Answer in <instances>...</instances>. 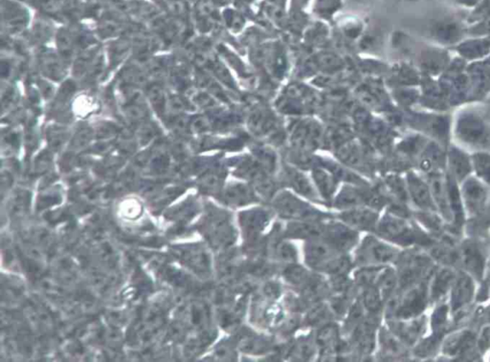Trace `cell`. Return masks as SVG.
Returning a JSON list of instances; mask_svg holds the SVG:
<instances>
[{
    "instance_id": "cell-28",
    "label": "cell",
    "mask_w": 490,
    "mask_h": 362,
    "mask_svg": "<svg viewBox=\"0 0 490 362\" xmlns=\"http://www.w3.org/2000/svg\"><path fill=\"white\" fill-rule=\"evenodd\" d=\"M278 252L279 257L283 258L284 260L294 259L295 255H296L295 250L293 249L291 245L289 244L279 245Z\"/></svg>"
},
{
    "instance_id": "cell-20",
    "label": "cell",
    "mask_w": 490,
    "mask_h": 362,
    "mask_svg": "<svg viewBox=\"0 0 490 362\" xmlns=\"http://www.w3.org/2000/svg\"><path fill=\"white\" fill-rule=\"evenodd\" d=\"M449 311V305L447 304L439 306L434 311L432 318H431V328H432L433 335L443 337L447 327Z\"/></svg>"
},
{
    "instance_id": "cell-17",
    "label": "cell",
    "mask_w": 490,
    "mask_h": 362,
    "mask_svg": "<svg viewBox=\"0 0 490 362\" xmlns=\"http://www.w3.org/2000/svg\"><path fill=\"white\" fill-rule=\"evenodd\" d=\"M342 219L354 227L369 230L375 227L377 215L370 210H353L343 214Z\"/></svg>"
},
{
    "instance_id": "cell-14",
    "label": "cell",
    "mask_w": 490,
    "mask_h": 362,
    "mask_svg": "<svg viewBox=\"0 0 490 362\" xmlns=\"http://www.w3.org/2000/svg\"><path fill=\"white\" fill-rule=\"evenodd\" d=\"M447 190H448L449 206L450 209H451L453 221L457 225H460L465 219V209H463L462 195H460L459 188H458L456 181L453 176L447 180Z\"/></svg>"
},
{
    "instance_id": "cell-23",
    "label": "cell",
    "mask_w": 490,
    "mask_h": 362,
    "mask_svg": "<svg viewBox=\"0 0 490 362\" xmlns=\"http://www.w3.org/2000/svg\"><path fill=\"white\" fill-rule=\"evenodd\" d=\"M337 329L334 325H327L319 332L317 342L319 345L329 348L332 345L337 344Z\"/></svg>"
},
{
    "instance_id": "cell-21",
    "label": "cell",
    "mask_w": 490,
    "mask_h": 362,
    "mask_svg": "<svg viewBox=\"0 0 490 362\" xmlns=\"http://www.w3.org/2000/svg\"><path fill=\"white\" fill-rule=\"evenodd\" d=\"M474 169L484 182L490 185V155L489 154H477L473 158Z\"/></svg>"
},
{
    "instance_id": "cell-11",
    "label": "cell",
    "mask_w": 490,
    "mask_h": 362,
    "mask_svg": "<svg viewBox=\"0 0 490 362\" xmlns=\"http://www.w3.org/2000/svg\"><path fill=\"white\" fill-rule=\"evenodd\" d=\"M475 344V335L470 331L455 332L444 342L443 353L444 355L454 356L470 350Z\"/></svg>"
},
{
    "instance_id": "cell-6",
    "label": "cell",
    "mask_w": 490,
    "mask_h": 362,
    "mask_svg": "<svg viewBox=\"0 0 490 362\" xmlns=\"http://www.w3.org/2000/svg\"><path fill=\"white\" fill-rule=\"evenodd\" d=\"M460 257L468 273L474 279L482 280L484 278V268H486V258L479 245L473 241H465L462 245Z\"/></svg>"
},
{
    "instance_id": "cell-30",
    "label": "cell",
    "mask_w": 490,
    "mask_h": 362,
    "mask_svg": "<svg viewBox=\"0 0 490 362\" xmlns=\"http://www.w3.org/2000/svg\"><path fill=\"white\" fill-rule=\"evenodd\" d=\"M127 114L130 118L134 119H143L146 116V111L138 105H130L127 108Z\"/></svg>"
},
{
    "instance_id": "cell-3",
    "label": "cell",
    "mask_w": 490,
    "mask_h": 362,
    "mask_svg": "<svg viewBox=\"0 0 490 362\" xmlns=\"http://www.w3.org/2000/svg\"><path fill=\"white\" fill-rule=\"evenodd\" d=\"M429 302V287L425 282L415 285L402 298L396 307V316L412 319L422 315Z\"/></svg>"
},
{
    "instance_id": "cell-8",
    "label": "cell",
    "mask_w": 490,
    "mask_h": 362,
    "mask_svg": "<svg viewBox=\"0 0 490 362\" xmlns=\"http://www.w3.org/2000/svg\"><path fill=\"white\" fill-rule=\"evenodd\" d=\"M277 210L282 216L295 219H315L317 214L303 202L289 194L279 197L275 203Z\"/></svg>"
},
{
    "instance_id": "cell-4",
    "label": "cell",
    "mask_w": 490,
    "mask_h": 362,
    "mask_svg": "<svg viewBox=\"0 0 490 362\" xmlns=\"http://www.w3.org/2000/svg\"><path fill=\"white\" fill-rule=\"evenodd\" d=\"M475 295L474 278L468 273H460L453 282L450 290L449 309L451 313H457L472 302Z\"/></svg>"
},
{
    "instance_id": "cell-29",
    "label": "cell",
    "mask_w": 490,
    "mask_h": 362,
    "mask_svg": "<svg viewBox=\"0 0 490 362\" xmlns=\"http://www.w3.org/2000/svg\"><path fill=\"white\" fill-rule=\"evenodd\" d=\"M45 69H46L48 75L51 77L58 78V74L61 73V66L58 65V61L53 58H47L45 63Z\"/></svg>"
},
{
    "instance_id": "cell-31",
    "label": "cell",
    "mask_w": 490,
    "mask_h": 362,
    "mask_svg": "<svg viewBox=\"0 0 490 362\" xmlns=\"http://www.w3.org/2000/svg\"><path fill=\"white\" fill-rule=\"evenodd\" d=\"M327 318V310L323 307L316 308L310 315V323H319Z\"/></svg>"
},
{
    "instance_id": "cell-24",
    "label": "cell",
    "mask_w": 490,
    "mask_h": 362,
    "mask_svg": "<svg viewBox=\"0 0 490 362\" xmlns=\"http://www.w3.org/2000/svg\"><path fill=\"white\" fill-rule=\"evenodd\" d=\"M365 307L370 311H377L380 308V295L377 289L370 287L364 295Z\"/></svg>"
},
{
    "instance_id": "cell-1",
    "label": "cell",
    "mask_w": 490,
    "mask_h": 362,
    "mask_svg": "<svg viewBox=\"0 0 490 362\" xmlns=\"http://www.w3.org/2000/svg\"><path fill=\"white\" fill-rule=\"evenodd\" d=\"M337 254V247L332 245L313 243L306 249V260L308 265L317 270L341 273L347 270L348 261Z\"/></svg>"
},
{
    "instance_id": "cell-19",
    "label": "cell",
    "mask_w": 490,
    "mask_h": 362,
    "mask_svg": "<svg viewBox=\"0 0 490 362\" xmlns=\"http://www.w3.org/2000/svg\"><path fill=\"white\" fill-rule=\"evenodd\" d=\"M450 164L453 174L455 179L463 180L470 174L471 170V164L470 160L465 154L459 153V151H453L450 154Z\"/></svg>"
},
{
    "instance_id": "cell-5",
    "label": "cell",
    "mask_w": 490,
    "mask_h": 362,
    "mask_svg": "<svg viewBox=\"0 0 490 362\" xmlns=\"http://www.w3.org/2000/svg\"><path fill=\"white\" fill-rule=\"evenodd\" d=\"M460 195H462L465 214L472 215V216L480 214L486 203V188L477 180H467L463 186Z\"/></svg>"
},
{
    "instance_id": "cell-26",
    "label": "cell",
    "mask_w": 490,
    "mask_h": 362,
    "mask_svg": "<svg viewBox=\"0 0 490 362\" xmlns=\"http://www.w3.org/2000/svg\"><path fill=\"white\" fill-rule=\"evenodd\" d=\"M149 95H150L151 102H153V105L156 106V109L163 110L165 98L162 90L158 86H153L149 91Z\"/></svg>"
},
{
    "instance_id": "cell-10",
    "label": "cell",
    "mask_w": 490,
    "mask_h": 362,
    "mask_svg": "<svg viewBox=\"0 0 490 362\" xmlns=\"http://www.w3.org/2000/svg\"><path fill=\"white\" fill-rule=\"evenodd\" d=\"M431 193L436 210L447 222L453 221L451 209H450L447 181H444L441 176H434L431 181Z\"/></svg>"
},
{
    "instance_id": "cell-9",
    "label": "cell",
    "mask_w": 490,
    "mask_h": 362,
    "mask_svg": "<svg viewBox=\"0 0 490 362\" xmlns=\"http://www.w3.org/2000/svg\"><path fill=\"white\" fill-rule=\"evenodd\" d=\"M410 195L415 206L423 212H436V207L431 193L430 186L426 185L420 178L411 175L408 180Z\"/></svg>"
},
{
    "instance_id": "cell-7",
    "label": "cell",
    "mask_w": 490,
    "mask_h": 362,
    "mask_svg": "<svg viewBox=\"0 0 490 362\" xmlns=\"http://www.w3.org/2000/svg\"><path fill=\"white\" fill-rule=\"evenodd\" d=\"M358 254L362 262L387 263L395 259L398 252L394 247L369 237L359 250Z\"/></svg>"
},
{
    "instance_id": "cell-2",
    "label": "cell",
    "mask_w": 490,
    "mask_h": 362,
    "mask_svg": "<svg viewBox=\"0 0 490 362\" xmlns=\"http://www.w3.org/2000/svg\"><path fill=\"white\" fill-rule=\"evenodd\" d=\"M378 230L386 239L404 246L417 243L420 240H426L411 224L401 217H385L380 223Z\"/></svg>"
},
{
    "instance_id": "cell-32",
    "label": "cell",
    "mask_w": 490,
    "mask_h": 362,
    "mask_svg": "<svg viewBox=\"0 0 490 362\" xmlns=\"http://www.w3.org/2000/svg\"><path fill=\"white\" fill-rule=\"evenodd\" d=\"M490 345V327L484 329L483 334H482L481 339L479 340V347L482 350H486L489 348Z\"/></svg>"
},
{
    "instance_id": "cell-13",
    "label": "cell",
    "mask_w": 490,
    "mask_h": 362,
    "mask_svg": "<svg viewBox=\"0 0 490 362\" xmlns=\"http://www.w3.org/2000/svg\"><path fill=\"white\" fill-rule=\"evenodd\" d=\"M426 321L425 316H417L412 318L410 322L398 324L395 327L396 332L398 337L408 344H415L417 340L420 339L423 332L425 331Z\"/></svg>"
},
{
    "instance_id": "cell-25",
    "label": "cell",
    "mask_w": 490,
    "mask_h": 362,
    "mask_svg": "<svg viewBox=\"0 0 490 362\" xmlns=\"http://www.w3.org/2000/svg\"><path fill=\"white\" fill-rule=\"evenodd\" d=\"M58 44L61 56L63 58H70L72 50H73L71 37L65 32H63V33L58 34Z\"/></svg>"
},
{
    "instance_id": "cell-22",
    "label": "cell",
    "mask_w": 490,
    "mask_h": 362,
    "mask_svg": "<svg viewBox=\"0 0 490 362\" xmlns=\"http://www.w3.org/2000/svg\"><path fill=\"white\" fill-rule=\"evenodd\" d=\"M227 199L230 203L241 206V205L249 203L252 196L244 186H237L228 191Z\"/></svg>"
},
{
    "instance_id": "cell-18",
    "label": "cell",
    "mask_w": 490,
    "mask_h": 362,
    "mask_svg": "<svg viewBox=\"0 0 490 362\" xmlns=\"http://www.w3.org/2000/svg\"><path fill=\"white\" fill-rule=\"evenodd\" d=\"M324 228L314 223H295L287 228V235L295 238H314L320 237Z\"/></svg>"
},
{
    "instance_id": "cell-15",
    "label": "cell",
    "mask_w": 490,
    "mask_h": 362,
    "mask_svg": "<svg viewBox=\"0 0 490 362\" xmlns=\"http://www.w3.org/2000/svg\"><path fill=\"white\" fill-rule=\"evenodd\" d=\"M268 219V214L265 210L253 209L241 215V225L247 233H257L265 227Z\"/></svg>"
},
{
    "instance_id": "cell-27",
    "label": "cell",
    "mask_w": 490,
    "mask_h": 362,
    "mask_svg": "<svg viewBox=\"0 0 490 362\" xmlns=\"http://www.w3.org/2000/svg\"><path fill=\"white\" fill-rule=\"evenodd\" d=\"M293 183H294V186H296L297 190L300 191L301 193H303L305 195H310V186H308V182H306L302 176L294 175V176H293Z\"/></svg>"
},
{
    "instance_id": "cell-12",
    "label": "cell",
    "mask_w": 490,
    "mask_h": 362,
    "mask_svg": "<svg viewBox=\"0 0 490 362\" xmlns=\"http://www.w3.org/2000/svg\"><path fill=\"white\" fill-rule=\"evenodd\" d=\"M455 278L456 274L449 269H441L439 271L429 288V300L438 302L441 300V298L446 297L451 290Z\"/></svg>"
},
{
    "instance_id": "cell-16",
    "label": "cell",
    "mask_w": 490,
    "mask_h": 362,
    "mask_svg": "<svg viewBox=\"0 0 490 362\" xmlns=\"http://www.w3.org/2000/svg\"><path fill=\"white\" fill-rule=\"evenodd\" d=\"M327 233H329L330 245L339 249H348L358 240L356 233L343 226L330 227Z\"/></svg>"
},
{
    "instance_id": "cell-33",
    "label": "cell",
    "mask_w": 490,
    "mask_h": 362,
    "mask_svg": "<svg viewBox=\"0 0 490 362\" xmlns=\"http://www.w3.org/2000/svg\"><path fill=\"white\" fill-rule=\"evenodd\" d=\"M279 290L277 288L275 284H269L266 286L265 292L269 295V297H275L276 295L279 294Z\"/></svg>"
}]
</instances>
